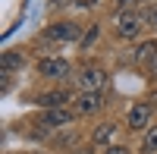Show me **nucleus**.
Returning a JSON list of instances; mask_svg holds the SVG:
<instances>
[{"label": "nucleus", "instance_id": "f257e3e1", "mask_svg": "<svg viewBox=\"0 0 157 154\" xmlns=\"http://www.w3.org/2000/svg\"><path fill=\"white\" fill-rule=\"evenodd\" d=\"M141 29H145V19L135 16V13H120V16H116V35L126 38V41L138 38V35H141Z\"/></svg>", "mask_w": 157, "mask_h": 154}, {"label": "nucleus", "instance_id": "f03ea898", "mask_svg": "<svg viewBox=\"0 0 157 154\" xmlns=\"http://www.w3.org/2000/svg\"><path fill=\"white\" fill-rule=\"evenodd\" d=\"M38 72H41L44 79H66L69 75V63L60 60V57H47V60L38 63Z\"/></svg>", "mask_w": 157, "mask_h": 154}, {"label": "nucleus", "instance_id": "7ed1b4c3", "mask_svg": "<svg viewBox=\"0 0 157 154\" xmlns=\"http://www.w3.org/2000/svg\"><path fill=\"white\" fill-rule=\"evenodd\" d=\"M78 35H82V29H78L75 22H57V25L47 29L50 41H78Z\"/></svg>", "mask_w": 157, "mask_h": 154}, {"label": "nucleus", "instance_id": "20e7f679", "mask_svg": "<svg viewBox=\"0 0 157 154\" xmlns=\"http://www.w3.org/2000/svg\"><path fill=\"white\" fill-rule=\"evenodd\" d=\"M78 85H82L85 91H101V88L107 85V72L88 66V69H82V75H78Z\"/></svg>", "mask_w": 157, "mask_h": 154}, {"label": "nucleus", "instance_id": "39448f33", "mask_svg": "<svg viewBox=\"0 0 157 154\" xmlns=\"http://www.w3.org/2000/svg\"><path fill=\"white\" fill-rule=\"evenodd\" d=\"M126 123H129V129H145L151 123V104H132L126 113Z\"/></svg>", "mask_w": 157, "mask_h": 154}, {"label": "nucleus", "instance_id": "423d86ee", "mask_svg": "<svg viewBox=\"0 0 157 154\" xmlns=\"http://www.w3.org/2000/svg\"><path fill=\"white\" fill-rule=\"evenodd\" d=\"M72 104H75L78 113H94V110L104 104V98H101V91H82V94L72 101Z\"/></svg>", "mask_w": 157, "mask_h": 154}, {"label": "nucleus", "instance_id": "0eeeda50", "mask_svg": "<svg viewBox=\"0 0 157 154\" xmlns=\"http://www.w3.org/2000/svg\"><path fill=\"white\" fill-rule=\"evenodd\" d=\"M41 123H44V126H66V123H72V113L54 107V110H47L44 117H41Z\"/></svg>", "mask_w": 157, "mask_h": 154}, {"label": "nucleus", "instance_id": "6e6552de", "mask_svg": "<svg viewBox=\"0 0 157 154\" xmlns=\"http://www.w3.org/2000/svg\"><path fill=\"white\" fill-rule=\"evenodd\" d=\"M66 101H72L69 91H50V94L41 98V104H44V107H60V104H66Z\"/></svg>", "mask_w": 157, "mask_h": 154}, {"label": "nucleus", "instance_id": "1a4fd4ad", "mask_svg": "<svg viewBox=\"0 0 157 154\" xmlns=\"http://www.w3.org/2000/svg\"><path fill=\"white\" fill-rule=\"evenodd\" d=\"M22 54H16V50H6V54H3V72H13V69H19L22 66Z\"/></svg>", "mask_w": 157, "mask_h": 154}, {"label": "nucleus", "instance_id": "9d476101", "mask_svg": "<svg viewBox=\"0 0 157 154\" xmlns=\"http://www.w3.org/2000/svg\"><path fill=\"white\" fill-rule=\"evenodd\" d=\"M135 57H138V60H145V63H151V60L157 57V41H148V44H138Z\"/></svg>", "mask_w": 157, "mask_h": 154}, {"label": "nucleus", "instance_id": "9b49d317", "mask_svg": "<svg viewBox=\"0 0 157 154\" xmlns=\"http://www.w3.org/2000/svg\"><path fill=\"white\" fill-rule=\"evenodd\" d=\"M116 132V126L113 123H104V126H98L94 129V145H104V142H110V135Z\"/></svg>", "mask_w": 157, "mask_h": 154}, {"label": "nucleus", "instance_id": "f8f14e48", "mask_svg": "<svg viewBox=\"0 0 157 154\" xmlns=\"http://www.w3.org/2000/svg\"><path fill=\"white\" fill-rule=\"evenodd\" d=\"M141 151H145V154H154V151H157V126H151V129H148L145 142H141Z\"/></svg>", "mask_w": 157, "mask_h": 154}, {"label": "nucleus", "instance_id": "ddd939ff", "mask_svg": "<svg viewBox=\"0 0 157 154\" xmlns=\"http://www.w3.org/2000/svg\"><path fill=\"white\" fill-rule=\"evenodd\" d=\"M141 19H145L151 29H157V3H148V6H145V13H141Z\"/></svg>", "mask_w": 157, "mask_h": 154}, {"label": "nucleus", "instance_id": "4468645a", "mask_svg": "<svg viewBox=\"0 0 157 154\" xmlns=\"http://www.w3.org/2000/svg\"><path fill=\"white\" fill-rule=\"evenodd\" d=\"M104 154H129V151H126L123 145H110V148H107V151H104Z\"/></svg>", "mask_w": 157, "mask_h": 154}, {"label": "nucleus", "instance_id": "2eb2a0df", "mask_svg": "<svg viewBox=\"0 0 157 154\" xmlns=\"http://www.w3.org/2000/svg\"><path fill=\"white\" fill-rule=\"evenodd\" d=\"M75 3H78V6H94L98 0H75Z\"/></svg>", "mask_w": 157, "mask_h": 154}, {"label": "nucleus", "instance_id": "dca6fc26", "mask_svg": "<svg viewBox=\"0 0 157 154\" xmlns=\"http://www.w3.org/2000/svg\"><path fill=\"white\" fill-rule=\"evenodd\" d=\"M151 69H154V72H157V57H154V60H151Z\"/></svg>", "mask_w": 157, "mask_h": 154}, {"label": "nucleus", "instance_id": "f3484780", "mask_svg": "<svg viewBox=\"0 0 157 154\" xmlns=\"http://www.w3.org/2000/svg\"><path fill=\"white\" fill-rule=\"evenodd\" d=\"M120 3H129V0H120Z\"/></svg>", "mask_w": 157, "mask_h": 154}]
</instances>
